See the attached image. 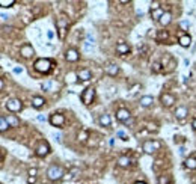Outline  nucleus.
<instances>
[{
    "label": "nucleus",
    "instance_id": "nucleus-15",
    "mask_svg": "<svg viewBox=\"0 0 196 184\" xmlns=\"http://www.w3.org/2000/svg\"><path fill=\"white\" fill-rule=\"evenodd\" d=\"M116 51H118L119 54H127V53H130V47H128L127 44H124V42H119V44L116 45Z\"/></svg>",
    "mask_w": 196,
    "mask_h": 184
},
{
    "label": "nucleus",
    "instance_id": "nucleus-3",
    "mask_svg": "<svg viewBox=\"0 0 196 184\" xmlns=\"http://www.w3.org/2000/svg\"><path fill=\"white\" fill-rule=\"evenodd\" d=\"M142 148H143V151L146 154H152V152H155L160 148V143L155 142V140H145L143 145H142Z\"/></svg>",
    "mask_w": 196,
    "mask_h": 184
},
{
    "label": "nucleus",
    "instance_id": "nucleus-22",
    "mask_svg": "<svg viewBox=\"0 0 196 184\" xmlns=\"http://www.w3.org/2000/svg\"><path fill=\"white\" fill-rule=\"evenodd\" d=\"M118 164H119L121 167H127V166L130 164V157H127V155H121V157L118 158Z\"/></svg>",
    "mask_w": 196,
    "mask_h": 184
},
{
    "label": "nucleus",
    "instance_id": "nucleus-10",
    "mask_svg": "<svg viewBox=\"0 0 196 184\" xmlns=\"http://www.w3.org/2000/svg\"><path fill=\"white\" fill-rule=\"evenodd\" d=\"M116 118H118L121 122H125V121H128V119L131 118V115H130V112H128L127 109H119V110L116 112Z\"/></svg>",
    "mask_w": 196,
    "mask_h": 184
},
{
    "label": "nucleus",
    "instance_id": "nucleus-16",
    "mask_svg": "<svg viewBox=\"0 0 196 184\" xmlns=\"http://www.w3.org/2000/svg\"><path fill=\"white\" fill-rule=\"evenodd\" d=\"M152 103H154V98L149 97V95H145V97L140 98V106H143V107H149Z\"/></svg>",
    "mask_w": 196,
    "mask_h": 184
},
{
    "label": "nucleus",
    "instance_id": "nucleus-24",
    "mask_svg": "<svg viewBox=\"0 0 196 184\" xmlns=\"http://www.w3.org/2000/svg\"><path fill=\"white\" fill-rule=\"evenodd\" d=\"M6 119H8V122H9V125H11V127H17V125L20 124V122H18V119H17L15 116H12V115H8V118H6Z\"/></svg>",
    "mask_w": 196,
    "mask_h": 184
},
{
    "label": "nucleus",
    "instance_id": "nucleus-28",
    "mask_svg": "<svg viewBox=\"0 0 196 184\" xmlns=\"http://www.w3.org/2000/svg\"><path fill=\"white\" fill-rule=\"evenodd\" d=\"M42 89H44V90H50V89H51V83H50V81L42 83Z\"/></svg>",
    "mask_w": 196,
    "mask_h": 184
},
{
    "label": "nucleus",
    "instance_id": "nucleus-17",
    "mask_svg": "<svg viewBox=\"0 0 196 184\" xmlns=\"http://www.w3.org/2000/svg\"><path fill=\"white\" fill-rule=\"evenodd\" d=\"M170 20H172L170 12H164V14L161 15V18H160V24H161V26H167V24L170 23Z\"/></svg>",
    "mask_w": 196,
    "mask_h": 184
},
{
    "label": "nucleus",
    "instance_id": "nucleus-12",
    "mask_svg": "<svg viewBox=\"0 0 196 184\" xmlns=\"http://www.w3.org/2000/svg\"><path fill=\"white\" fill-rule=\"evenodd\" d=\"M187 115H188V110H187V107H184V106H179V107H176V110H175V116H176L178 119H184Z\"/></svg>",
    "mask_w": 196,
    "mask_h": 184
},
{
    "label": "nucleus",
    "instance_id": "nucleus-2",
    "mask_svg": "<svg viewBox=\"0 0 196 184\" xmlns=\"http://www.w3.org/2000/svg\"><path fill=\"white\" fill-rule=\"evenodd\" d=\"M33 66H35V69L39 71V72H48L50 68H51V60H50V59H38Z\"/></svg>",
    "mask_w": 196,
    "mask_h": 184
},
{
    "label": "nucleus",
    "instance_id": "nucleus-32",
    "mask_svg": "<svg viewBox=\"0 0 196 184\" xmlns=\"http://www.w3.org/2000/svg\"><path fill=\"white\" fill-rule=\"evenodd\" d=\"M29 175H30V176H35V175H36V169H35V167L30 169V170H29Z\"/></svg>",
    "mask_w": 196,
    "mask_h": 184
},
{
    "label": "nucleus",
    "instance_id": "nucleus-21",
    "mask_svg": "<svg viewBox=\"0 0 196 184\" xmlns=\"http://www.w3.org/2000/svg\"><path fill=\"white\" fill-rule=\"evenodd\" d=\"M179 44H181L182 47H190V44H191V38H190L188 35H182V36L179 38Z\"/></svg>",
    "mask_w": 196,
    "mask_h": 184
},
{
    "label": "nucleus",
    "instance_id": "nucleus-29",
    "mask_svg": "<svg viewBox=\"0 0 196 184\" xmlns=\"http://www.w3.org/2000/svg\"><path fill=\"white\" fill-rule=\"evenodd\" d=\"M116 134H118V136H119V137H121L122 140H128V137L125 136V133H124V131H118Z\"/></svg>",
    "mask_w": 196,
    "mask_h": 184
},
{
    "label": "nucleus",
    "instance_id": "nucleus-11",
    "mask_svg": "<svg viewBox=\"0 0 196 184\" xmlns=\"http://www.w3.org/2000/svg\"><path fill=\"white\" fill-rule=\"evenodd\" d=\"M20 53H21V56H23V57H32L35 51H33L32 45H27V44H26V45H23V47H21Z\"/></svg>",
    "mask_w": 196,
    "mask_h": 184
},
{
    "label": "nucleus",
    "instance_id": "nucleus-37",
    "mask_svg": "<svg viewBox=\"0 0 196 184\" xmlns=\"http://www.w3.org/2000/svg\"><path fill=\"white\" fill-rule=\"evenodd\" d=\"M154 69L158 71V69H160V65H158V63H154Z\"/></svg>",
    "mask_w": 196,
    "mask_h": 184
},
{
    "label": "nucleus",
    "instance_id": "nucleus-1",
    "mask_svg": "<svg viewBox=\"0 0 196 184\" xmlns=\"http://www.w3.org/2000/svg\"><path fill=\"white\" fill-rule=\"evenodd\" d=\"M47 176H48L51 181H57V179H60V178L65 176V172H63V169H62L60 166L51 164V166L47 169Z\"/></svg>",
    "mask_w": 196,
    "mask_h": 184
},
{
    "label": "nucleus",
    "instance_id": "nucleus-26",
    "mask_svg": "<svg viewBox=\"0 0 196 184\" xmlns=\"http://www.w3.org/2000/svg\"><path fill=\"white\" fill-rule=\"evenodd\" d=\"M14 3H15V0H0V5H2L3 8H8V6H11Z\"/></svg>",
    "mask_w": 196,
    "mask_h": 184
},
{
    "label": "nucleus",
    "instance_id": "nucleus-4",
    "mask_svg": "<svg viewBox=\"0 0 196 184\" xmlns=\"http://www.w3.org/2000/svg\"><path fill=\"white\" fill-rule=\"evenodd\" d=\"M6 107H8V110H11V112H20V110L23 109V103H21L18 98H12V100H8Z\"/></svg>",
    "mask_w": 196,
    "mask_h": 184
},
{
    "label": "nucleus",
    "instance_id": "nucleus-30",
    "mask_svg": "<svg viewBox=\"0 0 196 184\" xmlns=\"http://www.w3.org/2000/svg\"><path fill=\"white\" fill-rule=\"evenodd\" d=\"M158 8H160V6H158V2H152V3H151V11H152V9L157 11Z\"/></svg>",
    "mask_w": 196,
    "mask_h": 184
},
{
    "label": "nucleus",
    "instance_id": "nucleus-8",
    "mask_svg": "<svg viewBox=\"0 0 196 184\" xmlns=\"http://www.w3.org/2000/svg\"><path fill=\"white\" fill-rule=\"evenodd\" d=\"M160 101H161V104H163V106L170 107V106L175 103V97H173V95H170V94H163V95L160 97Z\"/></svg>",
    "mask_w": 196,
    "mask_h": 184
},
{
    "label": "nucleus",
    "instance_id": "nucleus-6",
    "mask_svg": "<svg viewBox=\"0 0 196 184\" xmlns=\"http://www.w3.org/2000/svg\"><path fill=\"white\" fill-rule=\"evenodd\" d=\"M63 122H65V118H63V115H60V113H53L51 118H50V124L54 125V127H62Z\"/></svg>",
    "mask_w": 196,
    "mask_h": 184
},
{
    "label": "nucleus",
    "instance_id": "nucleus-36",
    "mask_svg": "<svg viewBox=\"0 0 196 184\" xmlns=\"http://www.w3.org/2000/svg\"><path fill=\"white\" fill-rule=\"evenodd\" d=\"M81 137V140H84V137H86V133H81V134H78V139Z\"/></svg>",
    "mask_w": 196,
    "mask_h": 184
},
{
    "label": "nucleus",
    "instance_id": "nucleus-14",
    "mask_svg": "<svg viewBox=\"0 0 196 184\" xmlns=\"http://www.w3.org/2000/svg\"><path fill=\"white\" fill-rule=\"evenodd\" d=\"M45 104V100L42 98V97H33L32 98V106L35 107V109H39V107H42Z\"/></svg>",
    "mask_w": 196,
    "mask_h": 184
},
{
    "label": "nucleus",
    "instance_id": "nucleus-7",
    "mask_svg": "<svg viewBox=\"0 0 196 184\" xmlns=\"http://www.w3.org/2000/svg\"><path fill=\"white\" fill-rule=\"evenodd\" d=\"M65 59H66L68 62H75V60H78V51H77L75 48H68L66 53H65Z\"/></svg>",
    "mask_w": 196,
    "mask_h": 184
},
{
    "label": "nucleus",
    "instance_id": "nucleus-31",
    "mask_svg": "<svg viewBox=\"0 0 196 184\" xmlns=\"http://www.w3.org/2000/svg\"><path fill=\"white\" fill-rule=\"evenodd\" d=\"M36 181V176H29V179H27V184H33Z\"/></svg>",
    "mask_w": 196,
    "mask_h": 184
},
{
    "label": "nucleus",
    "instance_id": "nucleus-18",
    "mask_svg": "<svg viewBox=\"0 0 196 184\" xmlns=\"http://www.w3.org/2000/svg\"><path fill=\"white\" fill-rule=\"evenodd\" d=\"M185 167L187 169H191V170H194L196 169V157H188L187 160H185Z\"/></svg>",
    "mask_w": 196,
    "mask_h": 184
},
{
    "label": "nucleus",
    "instance_id": "nucleus-25",
    "mask_svg": "<svg viewBox=\"0 0 196 184\" xmlns=\"http://www.w3.org/2000/svg\"><path fill=\"white\" fill-rule=\"evenodd\" d=\"M163 14H164V12H163L161 9H157V11H154V12H152V18L160 21V18H161V15H163Z\"/></svg>",
    "mask_w": 196,
    "mask_h": 184
},
{
    "label": "nucleus",
    "instance_id": "nucleus-5",
    "mask_svg": "<svg viewBox=\"0 0 196 184\" xmlns=\"http://www.w3.org/2000/svg\"><path fill=\"white\" fill-rule=\"evenodd\" d=\"M93 97H95V89L93 87H87L81 94V100H83L84 104H90L92 100H93Z\"/></svg>",
    "mask_w": 196,
    "mask_h": 184
},
{
    "label": "nucleus",
    "instance_id": "nucleus-9",
    "mask_svg": "<svg viewBox=\"0 0 196 184\" xmlns=\"http://www.w3.org/2000/svg\"><path fill=\"white\" fill-rule=\"evenodd\" d=\"M36 155H39V157H44V155H47L48 154V151H50V148H48V145L45 143V142H41L38 146H36Z\"/></svg>",
    "mask_w": 196,
    "mask_h": 184
},
{
    "label": "nucleus",
    "instance_id": "nucleus-33",
    "mask_svg": "<svg viewBox=\"0 0 196 184\" xmlns=\"http://www.w3.org/2000/svg\"><path fill=\"white\" fill-rule=\"evenodd\" d=\"M14 72H15V74H21V72H23V68H14Z\"/></svg>",
    "mask_w": 196,
    "mask_h": 184
},
{
    "label": "nucleus",
    "instance_id": "nucleus-39",
    "mask_svg": "<svg viewBox=\"0 0 196 184\" xmlns=\"http://www.w3.org/2000/svg\"><path fill=\"white\" fill-rule=\"evenodd\" d=\"M134 184H146V182H142V181H137V182H134Z\"/></svg>",
    "mask_w": 196,
    "mask_h": 184
},
{
    "label": "nucleus",
    "instance_id": "nucleus-13",
    "mask_svg": "<svg viewBox=\"0 0 196 184\" xmlns=\"http://www.w3.org/2000/svg\"><path fill=\"white\" fill-rule=\"evenodd\" d=\"M77 77L83 81H87V80H90V71L89 69H80L77 72Z\"/></svg>",
    "mask_w": 196,
    "mask_h": 184
},
{
    "label": "nucleus",
    "instance_id": "nucleus-23",
    "mask_svg": "<svg viewBox=\"0 0 196 184\" xmlns=\"http://www.w3.org/2000/svg\"><path fill=\"white\" fill-rule=\"evenodd\" d=\"M8 127H11V125H9V122H8V119H6L5 116H2V118H0V130L5 131Z\"/></svg>",
    "mask_w": 196,
    "mask_h": 184
},
{
    "label": "nucleus",
    "instance_id": "nucleus-38",
    "mask_svg": "<svg viewBox=\"0 0 196 184\" xmlns=\"http://www.w3.org/2000/svg\"><path fill=\"white\" fill-rule=\"evenodd\" d=\"M191 127H193V128H194V130H196V118H194V119H193V122H191Z\"/></svg>",
    "mask_w": 196,
    "mask_h": 184
},
{
    "label": "nucleus",
    "instance_id": "nucleus-20",
    "mask_svg": "<svg viewBox=\"0 0 196 184\" xmlns=\"http://www.w3.org/2000/svg\"><path fill=\"white\" fill-rule=\"evenodd\" d=\"M106 72H107V74H110V75H116V74L119 72V68H118L116 65L110 63V65H107V66H106Z\"/></svg>",
    "mask_w": 196,
    "mask_h": 184
},
{
    "label": "nucleus",
    "instance_id": "nucleus-34",
    "mask_svg": "<svg viewBox=\"0 0 196 184\" xmlns=\"http://www.w3.org/2000/svg\"><path fill=\"white\" fill-rule=\"evenodd\" d=\"M124 124H125V125H131V124H133V118H130V119H128V121H125Z\"/></svg>",
    "mask_w": 196,
    "mask_h": 184
},
{
    "label": "nucleus",
    "instance_id": "nucleus-35",
    "mask_svg": "<svg viewBox=\"0 0 196 184\" xmlns=\"http://www.w3.org/2000/svg\"><path fill=\"white\" fill-rule=\"evenodd\" d=\"M38 121H41V122H42V121H45V116H42V115H39V116H38Z\"/></svg>",
    "mask_w": 196,
    "mask_h": 184
},
{
    "label": "nucleus",
    "instance_id": "nucleus-27",
    "mask_svg": "<svg viewBox=\"0 0 196 184\" xmlns=\"http://www.w3.org/2000/svg\"><path fill=\"white\" fill-rule=\"evenodd\" d=\"M158 184H169V176L167 175H161L158 178Z\"/></svg>",
    "mask_w": 196,
    "mask_h": 184
},
{
    "label": "nucleus",
    "instance_id": "nucleus-19",
    "mask_svg": "<svg viewBox=\"0 0 196 184\" xmlns=\"http://www.w3.org/2000/svg\"><path fill=\"white\" fill-rule=\"evenodd\" d=\"M98 122H100L103 127H110V116L104 113V115H101V116H100V119H98Z\"/></svg>",
    "mask_w": 196,
    "mask_h": 184
}]
</instances>
